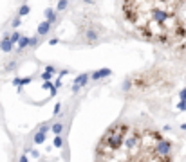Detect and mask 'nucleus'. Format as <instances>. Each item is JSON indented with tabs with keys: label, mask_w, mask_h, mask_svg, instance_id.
<instances>
[{
	"label": "nucleus",
	"mask_w": 186,
	"mask_h": 162,
	"mask_svg": "<svg viewBox=\"0 0 186 162\" xmlns=\"http://www.w3.org/2000/svg\"><path fill=\"white\" fill-rule=\"evenodd\" d=\"M94 162H173L172 142L157 130L116 122L98 142Z\"/></svg>",
	"instance_id": "f257e3e1"
},
{
	"label": "nucleus",
	"mask_w": 186,
	"mask_h": 162,
	"mask_svg": "<svg viewBox=\"0 0 186 162\" xmlns=\"http://www.w3.org/2000/svg\"><path fill=\"white\" fill-rule=\"evenodd\" d=\"M183 2H123V16L134 33L165 47H186V23L179 16Z\"/></svg>",
	"instance_id": "f03ea898"
},
{
	"label": "nucleus",
	"mask_w": 186,
	"mask_h": 162,
	"mask_svg": "<svg viewBox=\"0 0 186 162\" xmlns=\"http://www.w3.org/2000/svg\"><path fill=\"white\" fill-rule=\"evenodd\" d=\"M87 79H89V74H80V76L76 78V81H74V86H72V90H74V92H78V90L82 88L83 85L87 83Z\"/></svg>",
	"instance_id": "7ed1b4c3"
},
{
	"label": "nucleus",
	"mask_w": 186,
	"mask_h": 162,
	"mask_svg": "<svg viewBox=\"0 0 186 162\" xmlns=\"http://www.w3.org/2000/svg\"><path fill=\"white\" fill-rule=\"evenodd\" d=\"M107 76H110V70H108V69H101V70L90 74V79L96 81V79H101V78H107Z\"/></svg>",
	"instance_id": "20e7f679"
},
{
	"label": "nucleus",
	"mask_w": 186,
	"mask_h": 162,
	"mask_svg": "<svg viewBox=\"0 0 186 162\" xmlns=\"http://www.w3.org/2000/svg\"><path fill=\"white\" fill-rule=\"evenodd\" d=\"M0 49H2L4 52H9V51L13 49V41H11V38H4L2 43H0Z\"/></svg>",
	"instance_id": "39448f33"
},
{
	"label": "nucleus",
	"mask_w": 186,
	"mask_h": 162,
	"mask_svg": "<svg viewBox=\"0 0 186 162\" xmlns=\"http://www.w3.org/2000/svg\"><path fill=\"white\" fill-rule=\"evenodd\" d=\"M49 29H51V23L45 20L40 23V27H38V34H47L49 33Z\"/></svg>",
	"instance_id": "423d86ee"
},
{
	"label": "nucleus",
	"mask_w": 186,
	"mask_h": 162,
	"mask_svg": "<svg viewBox=\"0 0 186 162\" xmlns=\"http://www.w3.org/2000/svg\"><path fill=\"white\" fill-rule=\"evenodd\" d=\"M45 16H47V22H49V23H53V22L56 20V13H54L53 9H47V11H45Z\"/></svg>",
	"instance_id": "0eeeda50"
},
{
	"label": "nucleus",
	"mask_w": 186,
	"mask_h": 162,
	"mask_svg": "<svg viewBox=\"0 0 186 162\" xmlns=\"http://www.w3.org/2000/svg\"><path fill=\"white\" fill-rule=\"evenodd\" d=\"M31 43V38H22L20 43H18V51H22V49H25L27 45Z\"/></svg>",
	"instance_id": "6e6552de"
},
{
	"label": "nucleus",
	"mask_w": 186,
	"mask_h": 162,
	"mask_svg": "<svg viewBox=\"0 0 186 162\" xmlns=\"http://www.w3.org/2000/svg\"><path fill=\"white\" fill-rule=\"evenodd\" d=\"M62 130H63V124H62V122H56V124L53 126V132H54V133H56L58 137H60V133H62Z\"/></svg>",
	"instance_id": "1a4fd4ad"
},
{
	"label": "nucleus",
	"mask_w": 186,
	"mask_h": 162,
	"mask_svg": "<svg viewBox=\"0 0 186 162\" xmlns=\"http://www.w3.org/2000/svg\"><path fill=\"white\" fill-rule=\"evenodd\" d=\"M43 141H45V133H40V132H38V133L35 135V142H36V144H42Z\"/></svg>",
	"instance_id": "9d476101"
},
{
	"label": "nucleus",
	"mask_w": 186,
	"mask_h": 162,
	"mask_svg": "<svg viewBox=\"0 0 186 162\" xmlns=\"http://www.w3.org/2000/svg\"><path fill=\"white\" fill-rule=\"evenodd\" d=\"M27 13H29V5H27V4H24V5L20 7V11H18V15L24 16V15H27Z\"/></svg>",
	"instance_id": "9b49d317"
},
{
	"label": "nucleus",
	"mask_w": 186,
	"mask_h": 162,
	"mask_svg": "<svg viewBox=\"0 0 186 162\" xmlns=\"http://www.w3.org/2000/svg\"><path fill=\"white\" fill-rule=\"evenodd\" d=\"M9 38H11V41H13V43H15V41H20V40H22V36L18 34V33H13Z\"/></svg>",
	"instance_id": "f8f14e48"
},
{
	"label": "nucleus",
	"mask_w": 186,
	"mask_h": 162,
	"mask_svg": "<svg viewBox=\"0 0 186 162\" xmlns=\"http://www.w3.org/2000/svg\"><path fill=\"white\" fill-rule=\"evenodd\" d=\"M62 137H56V139H54V146H56V148H62Z\"/></svg>",
	"instance_id": "ddd939ff"
},
{
	"label": "nucleus",
	"mask_w": 186,
	"mask_h": 162,
	"mask_svg": "<svg viewBox=\"0 0 186 162\" xmlns=\"http://www.w3.org/2000/svg\"><path fill=\"white\" fill-rule=\"evenodd\" d=\"M67 7V2H58V9L62 11V9H65Z\"/></svg>",
	"instance_id": "4468645a"
},
{
	"label": "nucleus",
	"mask_w": 186,
	"mask_h": 162,
	"mask_svg": "<svg viewBox=\"0 0 186 162\" xmlns=\"http://www.w3.org/2000/svg\"><path fill=\"white\" fill-rule=\"evenodd\" d=\"M20 25V16H16L15 20H13V27H18Z\"/></svg>",
	"instance_id": "2eb2a0df"
},
{
	"label": "nucleus",
	"mask_w": 186,
	"mask_h": 162,
	"mask_svg": "<svg viewBox=\"0 0 186 162\" xmlns=\"http://www.w3.org/2000/svg\"><path fill=\"white\" fill-rule=\"evenodd\" d=\"M47 130H49V126H47V124H43V126H40V130H38V132H40V133H45Z\"/></svg>",
	"instance_id": "dca6fc26"
},
{
	"label": "nucleus",
	"mask_w": 186,
	"mask_h": 162,
	"mask_svg": "<svg viewBox=\"0 0 186 162\" xmlns=\"http://www.w3.org/2000/svg\"><path fill=\"white\" fill-rule=\"evenodd\" d=\"M42 78H43L45 81H49V78H51V72H43V74H42Z\"/></svg>",
	"instance_id": "f3484780"
},
{
	"label": "nucleus",
	"mask_w": 186,
	"mask_h": 162,
	"mask_svg": "<svg viewBox=\"0 0 186 162\" xmlns=\"http://www.w3.org/2000/svg\"><path fill=\"white\" fill-rule=\"evenodd\" d=\"M36 43H38V36H35V38H31V43H29L31 47H33V45H36Z\"/></svg>",
	"instance_id": "a211bd4d"
},
{
	"label": "nucleus",
	"mask_w": 186,
	"mask_h": 162,
	"mask_svg": "<svg viewBox=\"0 0 186 162\" xmlns=\"http://www.w3.org/2000/svg\"><path fill=\"white\" fill-rule=\"evenodd\" d=\"M60 108H62V104H60V103H58V104H56V106H54V115H58V112H60Z\"/></svg>",
	"instance_id": "6ab92c4d"
},
{
	"label": "nucleus",
	"mask_w": 186,
	"mask_h": 162,
	"mask_svg": "<svg viewBox=\"0 0 186 162\" xmlns=\"http://www.w3.org/2000/svg\"><path fill=\"white\" fill-rule=\"evenodd\" d=\"M181 99H183V103L186 101V88L183 90V92H181Z\"/></svg>",
	"instance_id": "aec40b11"
},
{
	"label": "nucleus",
	"mask_w": 186,
	"mask_h": 162,
	"mask_svg": "<svg viewBox=\"0 0 186 162\" xmlns=\"http://www.w3.org/2000/svg\"><path fill=\"white\" fill-rule=\"evenodd\" d=\"M31 81V78H24V79H20V85H25V83H29Z\"/></svg>",
	"instance_id": "412c9836"
},
{
	"label": "nucleus",
	"mask_w": 186,
	"mask_h": 162,
	"mask_svg": "<svg viewBox=\"0 0 186 162\" xmlns=\"http://www.w3.org/2000/svg\"><path fill=\"white\" fill-rule=\"evenodd\" d=\"M20 162H27V157H20Z\"/></svg>",
	"instance_id": "4be33fe9"
},
{
	"label": "nucleus",
	"mask_w": 186,
	"mask_h": 162,
	"mask_svg": "<svg viewBox=\"0 0 186 162\" xmlns=\"http://www.w3.org/2000/svg\"><path fill=\"white\" fill-rule=\"evenodd\" d=\"M181 128H183V130H186V124H183V126H181Z\"/></svg>",
	"instance_id": "5701e85b"
}]
</instances>
